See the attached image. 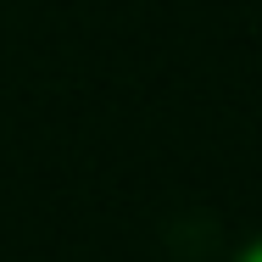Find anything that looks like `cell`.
I'll use <instances>...</instances> for the list:
<instances>
[{"label": "cell", "instance_id": "cell-1", "mask_svg": "<svg viewBox=\"0 0 262 262\" xmlns=\"http://www.w3.org/2000/svg\"><path fill=\"white\" fill-rule=\"evenodd\" d=\"M240 262H262V246H251V251H246V257H240Z\"/></svg>", "mask_w": 262, "mask_h": 262}]
</instances>
